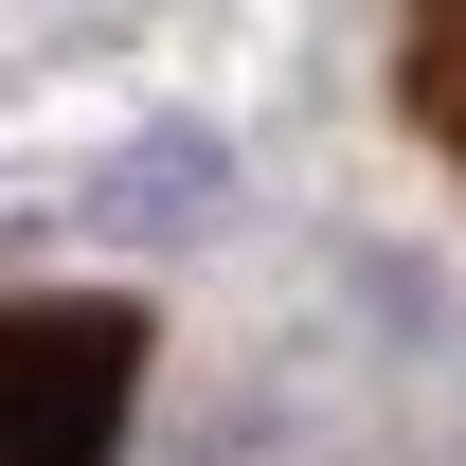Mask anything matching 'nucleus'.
Returning <instances> with one entry per match:
<instances>
[{"label":"nucleus","instance_id":"f257e3e1","mask_svg":"<svg viewBox=\"0 0 466 466\" xmlns=\"http://www.w3.org/2000/svg\"><path fill=\"white\" fill-rule=\"evenodd\" d=\"M144 395V305H0V466H108Z\"/></svg>","mask_w":466,"mask_h":466},{"label":"nucleus","instance_id":"f03ea898","mask_svg":"<svg viewBox=\"0 0 466 466\" xmlns=\"http://www.w3.org/2000/svg\"><path fill=\"white\" fill-rule=\"evenodd\" d=\"M395 108H412V144L466 179V0H395Z\"/></svg>","mask_w":466,"mask_h":466}]
</instances>
